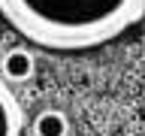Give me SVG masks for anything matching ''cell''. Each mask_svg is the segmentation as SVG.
Instances as JSON below:
<instances>
[{
	"label": "cell",
	"mask_w": 145,
	"mask_h": 136,
	"mask_svg": "<svg viewBox=\"0 0 145 136\" xmlns=\"http://www.w3.org/2000/svg\"><path fill=\"white\" fill-rule=\"evenodd\" d=\"M0 15L33 45L82 52L142 21L145 0H0Z\"/></svg>",
	"instance_id": "obj_1"
},
{
	"label": "cell",
	"mask_w": 145,
	"mask_h": 136,
	"mask_svg": "<svg viewBox=\"0 0 145 136\" xmlns=\"http://www.w3.org/2000/svg\"><path fill=\"white\" fill-rule=\"evenodd\" d=\"M21 130H24L21 103L6 82H0V136H21Z\"/></svg>",
	"instance_id": "obj_2"
},
{
	"label": "cell",
	"mask_w": 145,
	"mask_h": 136,
	"mask_svg": "<svg viewBox=\"0 0 145 136\" xmlns=\"http://www.w3.org/2000/svg\"><path fill=\"white\" fill-rule=\"evenodd\" d=\"M0 73H3L6 82H27L33 76V54L27 52V48H9L3 54Z\"/></svg>",
	"instance_id": "obj_3"
},
{
	"label": "cell",
	"mask_w": 145,
	"mask_h": 136,
	"mask_svg": "<svg viewBox=\"0 0 145 136\" xmlns=\"http://www.w3.org/2000/svg\"><path fill=\"white\" fill-rule=\"evenodd\" d=\"M33 136H70V118L61 109H42L33 118Z\"/></svg>",
	"instance_id": "obj_4"
}]
</instances>
